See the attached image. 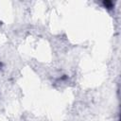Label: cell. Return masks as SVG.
Segmentation results:
<instances>
[{"instance_id":"obj_2","label":"cell","mask_w":121,"mask_h":121,"mask_svg":"<svg viewBox=\"0 0 121 121\" xmlns=\"http://www.w3.org/2000/svg\"><path fill=\"white\" fill-rule=\"evenodd\" d=\"M2 66H3V63H2V62H1V61H0V68H1V67H2Z\"/></svg>"},{"instance_id":"obj_1","label":"cell","mask_w":121,"mask_h":121,"mask_svg":"<svg viewBox=\"0 0 121 121\" xmlns=\"http://www.w3.org/2000/svg\"><path fill=\"white\" fill-rule=\"evenodd\" d=\"M102 5H103V7L105 8V9H113V7H114V3L112 2V1H111V0H104L103 2H102Z\"/></svg>"}]
</instances>
